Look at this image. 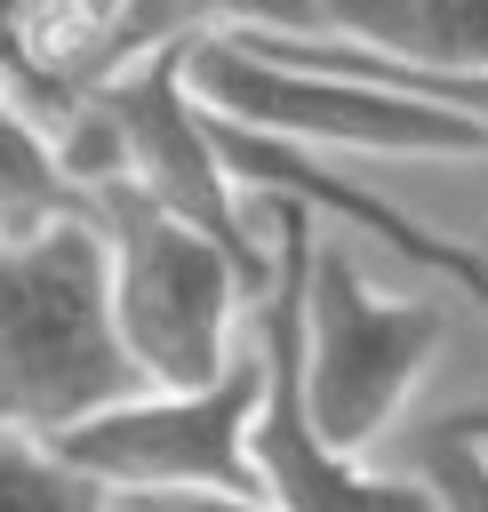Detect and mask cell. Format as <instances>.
Returning a JSON list of instances; mask_svg holds the SVG:
<instances>
[{
	"mask_svg": "<svg viewBox=\"0 0 488 512\" xmlns=\"http://www.w3.org/2000/svg\"><path fill=\"white\" fill-rule=\"evenodd\" d=\"M152 392L112 320V248L96 216L0 240V432L64 440L72 424Z\"/></svg>",
	"mask_w": 488,
	"mask_h": 512,
	"instance_id": "1",
	"label": "cell"
},
{
	"mask_svg": "<svg viewBox=\"0 0 488 512\" xmlns=\"http://www.w3.org/2000/svg\"><path fill=\"white\" fill-rule=\"evenodd\" d=\"M88 216L112 248V320H120V344L144 368V384L152 392L216 384L240 360L232 320H240V304H256L240 264L136 184H96Z\"/></svg>",
	"mask_w": 488,
	"mask_h": 512,
	"instance_id": "2",
	"label": "cell"
},
{
	"mask_svg": "<svg viewBox=\"0 0 488 512\" xmlns=\"http://www.w3.org/2000/svg\"><path fill=\"white\" fill-rule=\"evenodd\" d=\"M448 336L440 296H376L352 240H320L304 272V416L336 456H368Z\"/></svg>",
	"mask_w": 488,
	"mask_h": 512,
	"instance_id": "3",
	"label": "cell"
},
{
	"mask_svg": "<svg viewBox=\"0 0 488 512\" xmlns=\"http://www.w3.org/2000/svg\"><path fill=\"white\" fill-rule=\"evenodd\" d=\"M192 96L200 112L256 128L272 144H320V152H384V160H488V128L408 104L392 88L368 80H328V72H296L256 56L240 32H216L192 48Z\"/></svg>",
	"mask_w": 488,
	"mask_h": 512,
	"instance_id": "4",
	"label": "cell"
},
{
	"mask_svg": "<svg viewBox=\"0 0 488 512\" xmlns=\"http://www.w3.org/2000/svg\"><path fill=\"white\" fill-rule=\"evenodd\" d=\"M320 208L272 200L280 224V288L256 304V352H264V408H256V480L272 512H440V496L416 472H368L336 456L304 416V272L320 248Z\"/></svg>",
	"mask_w": 488,
	"mask_h": 512,
	"instance_id": "5",
	"label": "cell"
},
{
	"mask_svg": "<svg viewBox=\"0 0 488 512\" xmlns=\"http://www.w3.org/2000/svg\"><path fill=\"white\" fill-rule=\"evenodd\" d=\"M256 408H264V352H240L200 392H136L64 440H48L72 472H88L104 496H168V488H216V496H264L256 480Z\"/></svg>",
	"mask_w": 488,
	"mask_h": 512,
	"instance_id": "6",
	"label": "cell"
},
{
	"mask_svg": "<svg viewBox=\"0 0 488 512\" xmlns=\"http://www.w3.org/2000/svg\"><path fill=\"white\" fill-rule=\"evenodd\" d=\"M312 40L376 48L432 72H488V0H320Z\"/></svg>",
	"mask_w": 488,
	"mask_h": 512,
	"instance_id": "7",
	"label": "cell"
},
{
	"mask_svg": "<svg viewBox=\"0 0 488 512\" xmlns=\"http://www.w3.org/2000/svg\"><path fill=\"white\" fill-rule=\"evenodd\" d=\"M80 216H88V192L72 184L56 136L0 104V240H40Z\"/></svg>",
	"mask_w": 488,
	"mask_h": 512,
	"instance_id": "8",
	"label": "cell"
},
{
	"mask_svg": "<svg viewBox=\"0 0 488 512\" xmlns=\"http://www.w3.org/2000/svg\"><path fill=\"white\" fill-rule=\"evenodd\" d=\"M0 512H112V496L88 472H72L48 440L0 432Z\"/></svg>",
	"mask_w": 488,
	"mask_h": 512,
	"instance_id": "9",
	"label": "cell"
},
{
	"mask_svg": "<svg viewBox=\"0 0 488 512\" xmlns=\"http://www.w3.org/2000/svg\"><path fill=\"white\" fill-rule=\"evenodd\" d=\"M432 496H440V512H488V448L480 440H456V432H416V464H408Z\"/></svg>",
	"mask_w": 488,
	"mask_h": 512,
	"instance_id": "10",
	"label": "cell"
},
{
	"mask_svg": "<svg viewBox=\"0 0 488 512\" xmlns=\"http://www.w3.org/2000/svg\"><path fill=\"white\" fill-rule=\"evenodd\" d=\"M112 512H272L264 496H216V488H168V496H112Z\"/></svg>",
	"mask_w": 488,
	"mask_h": 512,
	"instance_id": "11",
	"label": "cell"
},
{
	"mask_svg": "<svg viewBox=\"0 0 488 512\" xmlns=\"http://www.w3.org/2000/svg\"><path fill=\"white\" fill-rule=\"evenodd\" d=\"M432 432H456V440H480V448H488V400H472V408H456V416H440Z\"/></svg>",
	"mask_w": 488,
	"mask_h": 512,
	"instance_id": "12",
	"label": "cell"
}]
</instances>
